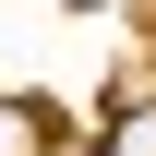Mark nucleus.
<instances>
[{
	"mask_svg": "<svg viewBox=\"0 0 156 156\" xmlns=\"http://www.w3.org/2000/svg\"><path fill=\"white\" fill-rule=\"evenodd\" d=\"M0 156H48V108L36 96H0Z\"/></svg>",
	"mask_w": 156,
	"mask_h": 156,
	"instance_id": "f257e3e1",
	"label": "nucleus"
},
{
	"mask_svg": "<svg viewBox=\"0 0 156 156\" xmlns=\"http://www.w3.org/2000/svg\"><path fill=\"white\" fill-rule=\"evenodd\" d=\"M108 156H156V96H120V120H108Z\"/></svg>",
	"mask_w": 156,
	"mask_h": 156,
	"instance_id": "f03ea898",
	"label": "nucleus"
}]
</instances>
